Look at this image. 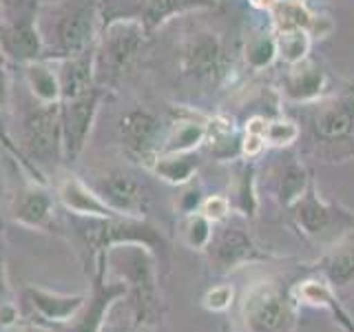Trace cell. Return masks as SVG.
Segmentation results:
<instances>
[{
	"mask_svg": "<svg viewBox=\"0 0 354 332\" xmlns=\"http://www.w3.org/2000/svg\"><path fill=\"white\" fill-rule=\"evenodd\" d=\"M232 204H235L241 213L252 215L257 208V197H254V169L252 164H239L235 180H232Z\"/></svg>",
	"mask_w": 354,
	"mask_h": 332,
	"instance_id": "obj_20",
	"label": "cell"
},
{
	"mask_svg": "<svg viewBox=\"0 0 354 332\" xmlns=\"http://www.w3.org/2000/svg\"><path fill=\"white\" fill-rule=\"evenodd\" d=\"M248 3L259 11H272V7L279 3V0H248Z\"/></svg>",
	"mask_w": 354,
	"mask_h": 332,
	"instance_id": "obj_30",
	"label": "cell"
},
{
	"mask_svg": "<svg viewBox=\"0 0 354 332\" xmlns=\"http://www.w3.org/2000/svg\"><path fill=\"white\" fill-rule=\"evenodd\" d=\"M60 197L66 208L75 210V213H82V215H113L115 210L111 208L106 202H102L97 195H93L88 188L80 182L75 180L73 175H69L66 180L62 182L60 186Z\"/></svg>",
	"mask_w": 354,
	"mask_h": 332,
	"instance_id": "obj_14",
	"label": "cell"
},
{
	"mask_svg": "<svg viewBox=\"0 0 354 332\" xmlns=\"http://www.w3.org/2000/svg\"><path fill=\"white\" fill-rule=\"evenodd\" d=\"M208 124L199 120H180L173 124L171 133L160 144V155H175V153H191L206 140Z\"/></svg>",
	"mask_w": 354,
	"mask_h": 332,
	"instance_id": "obj_15",
	"label": "cell"
},
{
	"mask_svg": "<svg viewBox=\"0 0 354 332\" xmlns=\"http://www.w3.org/2000/svg\"><path fill=\"white\" fill-rule=\"evenodd\" d=\"M328 275L332 282H339V284L350 282L354 277V248H346L337 252L335 257L330 259Z\"/></svg>",
	"mask_w": 354,
	"mask_h": 332,
	"instance_id": "obj_25",
	"label": "cell"
},
{
	"mask_svg": "<svg viewBox=\"0 0 354 332\" xmlns=\"http://www.w3.org/2000/svg\"><path fill=\"white\" fill-rule=\"evenodd\" d=\"M310 44H313V36H310L308 31L277 33V53H279V58L288 66H295L299 62L308 60Z\"/></svg>",
	"mask_w": 354,
	"mask_h": 332,
	"instance_id": "obj_21",
	"label": "cell"
},
{
	"mask_svg": "<svg viewBox=\"0 0 354 332\" xmlns=\"http://www.w3.org/2000/svg\"><path fill=\"white\" fill-rule=\"evenodd\" d=\"M277 33L266 31V33H254L248 38L246 49H243V58L252 71H261L266 66H270L277 58Z\"/></svg>",
	"mask_w": 354,
	"mask_h": 332,
	"instance_id": "obj_19",
	"label": "cell"
},
{
	"mask_svg": "<svg viewBox=\"0 0 354 332\" xmlns=\"http://www.w3.org/2000/svg\"><path fill=\"white\" fill-rule=\"evenodd\" d=\"M230 69L224 42L210 31H195L180 49V73L193 84H217Z\"/></svg>",
	"mask_w": 354,
	"mask_h": 332,
	"instance_id": "obj_5",
	"label": "cell"
},
{
	"mask_svg": "<svg viewBox=\"0 0 354 332\" xmlns=\"http://www.w3.org/2000/svg\"><path fill=\"white\" fill-rule=\"evenodd\" d=\"M299 295H301V297L306 299V302H310V304H317V306H328V308H332V313H337V315L341 317L343 324L348 326L346 315H343L341 310H339L337 302L330 297V290H328L326 286H321V284H317V282H306L301 288H299Z\"/></svg>",
	"mask_w": 354,
	"mask_h": 332,
	"instance_id": "obj_24",
	"label": "cell"
},
{
	"mask_svg": "<svg viewBox=\"0 0 354 332\" xmlns=\"http://www.w3.org/2000/svg\"><path fill=\"white\" fill-rule=\"evenodd\" d=\"M228 210H230V202L226 197H221V195H213V197H208L206 202L202 204V215L208 217L210 221H219V219H224L228 215Z\"/></svg>",
	"mask_w": 354,
	"mask_h": 332,
	"instance_id": "obj_27",
	"label": "cell"
},
{
	"mask_svg": "<svg viewBox=\"0 0 354 332\" xmlns=\"http://www.w3.org/2000/svg\"><path fill=\"white\" fill-rule=\"evenodd\" d=\"M313 138L328 147L354 142V84L319 107L313 118Z\"/></svg>",
	"mask_w": 354,
	"mask_h": 332,
	"instance_id": "obj_7",
	"label": "cell"
},
{
	"mask_svg": "<svg viewBox=\"0 0 354 332\" xmlns=\"http://www.w3.org/2000/svg\"><path fill=\"white\" fill-rule=\"evenodd\" d=\"M149 33L138 22H113L104 29H100L95 49H93V69L95 82L106 89L118 84L120 75L127 71V66L140 53L144 38Z\"/></svg>",
	"mask_w": 354,
	"mask_h": 332,
	"instance_id": "obj_3",
	"label": "cell"
},
{
	"mask_svg": "<svg viewBox=\"0 0 354 332\" xmlns=\"http://www.w3.org/2000/svg\"><path fill=\"white\" fill-rule=\"evenodd\" d=\"M210 7H215V0H100L97 18L100 29L127 20L138 22L147 33H153L175 16Z\"/></svg>",
	"mask_w": 354,
	"mask_h": 332,
	"instance_id": "obj_4",
	"label": "cell"
},
{
	"mask_svg": "<svg viewBox=\"0 0 354 332\" xmlns=\"http://www.w3.org/2000/svg\"><path fill=\"white\" fill-rule=\"evenodd\" d=\"M100 0H53L40 7L42 60L58 62L95 47L100 33Z\"/></svg>",
	"mask_w": 354,
	"mask_h": 332,
	"instance_id": "obj_1",
	"label": "cell"
},
{
	"mask_svg": "<svg viewBox=\"0 0 354 332\" xmlns=\"http://www.w3.org/2000/svg\"><path fill=\"white\" fill-rule=\"evenodd\" d=\"M217 250H219L221 257L230 264H237L241 259H250L254 255L250 239L243 235L239 228H226L224 232H221L219 241H217Z\"/></svg>",
	"mask_w": 354,
	"mask_h": 332,
	"instance_id": "obj_22",
	"label": "cell"
},
{
	"mask_svg": "<svg viewBox=\"0 0 354 332\" xmlns=\"http://www.w3.org/2000/svg\"><path fill=\"white\" fill-rule=\"evenodd\" d=\"M270 14H272L274 33L310 31L315 20V14L308 9L304 0H279V3L272 7Z\"/></svg>",
	"mask_w": 354,
	"mask_h": 332,
	"instance_id": "obj_16",
	"label": "cell"
},
{
	"mask_svg": "<svg viewBox=\"0 0 354 332\" xmlns=\"http://www.w3.org/2000/svg\"><path fill=\"white\" fill-rule=\"evenodd\" d=\"M104 95L102 86H93L82 95L60 100V129H62V151L66 158H77L91 136L93 122Z\"/></svg>",
	"mask_w": 354,
	"mask_h": 332,
	"instance_id": "obj_6",
	"label": "cell"
},
{
	"mask_svg": "<svg viewBox=\"0 0 354 332\" xmlns=\"http://www.w3.org/2000/svg\"><path fill=\"white\" fill-rule=\"evenodd\" d=\"M25 84L31 98H36L42 104L60 102V80L55 62L36 60L25 64Z\"/></svg>",
	"mask_w": 354,
	"mask_h": 332,
	"instance_id": "obj_13",
	"label": "cell"
},
{
	"mask_svg": "<svg viewBox=\"0 0 354 332\" xmlns=\"http://www.w3.org/2000/svg\"><path fill=\"white\" fill-rule=\"evenodd\" d=\"M288 319L286 302L272 286H259L246 297V324L252 332H281Z\"/></svg>",
	"mask_w": 354,
	"mask_h": 332,
	"instance_id": "obj_9",
	"label": "cell"
},
{
	"mask_svg": "<svg viewBox=\"0 0 354 332\" xmlns=\"http://www.w3.org/2000/svg\"><path fill=\"white\" fill-rule=\"evenodd\" d=\"M25 142L33 151H55L62 149V129H60V102L42 104L33 98V107L20 118Z\"/></svg>",
	"mask_w": 354,
	"mask_h": 332,
	"instance_id": "obj_8",
	"label": "cell"
},
{
	"mask_svg": "<svg viewBox=\"0 0 354 332\" xmlns=\"http://www.w3.org/2000/svg\"><path fill=\"white\" fill-rule=\"evenodd\" d=\"M5 60L7 58L0 53V109H7L9 100H11V80H9V71H7Z\"/></svg>",
	"mask_w": 354,
	"mask_h": 332,
	"instance_id": "obj_29",
	"label": "cell"
},
{
	"mask_svg": "<svg viewBox=\"0 0 354 332\" xmlns=\"http://www.w3.org/2000/svg\"><path fill=\"white\" fill-rule=\"evenodd\" d=\"M326 91V73L315 62H299L290 66V71L281 80V93L295 104L315 102Z\"/></svg>",
	"mask_w": 354,
	"mask_h": 332,
	"instance_id": "obj_11",
	"label": "cell"
},
{
	"mask_svg": "<svg viewBox=\"0 0 354 332\" xmlns=\"http://www.w3.org/2000/svg\"><path fill=\"white\" fill-rule=\"evenodd\" d=\"M160 131H162V120L147 109H133L120 118L122 138L127 140L131 149L142 151V153L158 147L155 140H158Z\"/></svg>",
	"mask_w": 354,
	"mask_h": 332,
	"instance_id": "obj_12",
	"label": "cell"
},
{
	"mask_svg": "<svg viewBox=\"0 0 354 332\" xmlns=\"http://www.w3.org/2000/svg\"><path fill=\"white\" fill-rule=\"evenodd\" d=\"M290 206H292V215L297 219V224L301 226L308 235H321V232H326L330 226H335V221L348 219V215H341L339 210L321 202L313 182L308 184L306 191L299 195Z\"/></svg>",
	"mask_w": 354,
	"mask_h": 332,
	"instance_id": "obj_10",
	"label": "cell"
},
{
	"mask_svg": "<svg viewBox=\"0 0 354 332\" xmlns=\"http://www.w3.org/2000/svg\"><path fill=\"white\" fill-rule=\"evenodd\" d=\"M232 299V290L228 286H219V288H213L208 295H206V306L213 308V310H224Z\"/></svg>",
	"mask_w": 354,
	"mask_h": 332,
	"instance_id": "obj_28",
	"label": "cell"
},
{
	"mask_svg": "<svg viewBox=\"0 0 354 332\" xmlns=\"http://www.w3.org/2000/svg\"><path fill=\"white\" fill-rule=\"evenodd\" d=\"M40 7V0H0V53L7 60L22 66L42 60Z\"/></svg>",
	"mask_w": 354,
	"mask_h": 332,
	"instance_id": "obj_2",
	"label": "cell"
},
{
	"mask_svg": "<svg viewBox=\"0 0 354 332\" xmlns=\"http://www.w3.org/2000/svg\"><path fill=\"white\" fill-rule=\"evenodd\" d=\"M199 166V158L195 155V151L191 153H175V155H160L155 160L153 169L160 177H164L166 182L173 184H184L193 177V173Z\"/></svg>",
	"mask_w": 354,
	"mask_h": 332,
	"instance_id": "obj_17",
	"label": "cell"
},
{
	"mask_svg": "<svg viewBox=\"0 0 354 332\" xmlns=\"http://www.w3.org/2000/svg\"><path fill=\"white\" fill-rule=\"evenodd\" d=\"M208 239H210V219L204 215H195V217L188 219L186 241L191 243V246L199 248V246H204Z\"/></svg>",
	"mask_w": 354,
	"mask_h": 332,
	"instance_id": "obj_26",
	"label": "cell"
},
{
	"mask_svg": "<svg viewBox=\"0 0 354 332\" xmlns=\"http://www.w3.org/2000/svg\"><path fill=\"white\" fill-rule=\"evenodd\" d=\"M299 138V127L290 120H268L266 122L263 140L272 147H288Z\"/></svg>",
	"mask_w": 354,
	"mask_h": 332,
	"instance_id": "obj_23",
	"label": "cell"
},
{
	"mask_svg": "<svg viewBox=\"0 0 354 332\" xmlns=\"http://www.w3.org/2000/svg\"><path fill=\"white\" fill-rule=\"evenodd\" d=\"M310 180L306 177L304 166L295 162V158H281L279 166H277V188L283 199V204L290 206L295 199L308 188Z\"/></svg>",
	"mask_w": 354,
	"mask_h": 332,
	"instance_id": "obj_18",
	"label": "cell"
},
{
	"mask_svg": "<svg viewBox=\"0 0 354 332\" xmlns=\"http://www.w3.org/2000/svg\"><path fill=\"white\" fill-rule=\"evenodd\" d=\"M40 3L44 5V3H53V0H40Z\"/></svg>",
	"mask_w": 354,
	"mask_h": 332,
	"instance_id": "obj_31",
	"label": "cell"
}]
</instances>
